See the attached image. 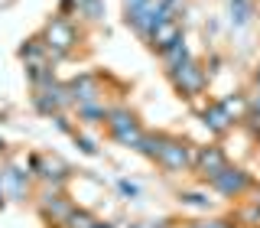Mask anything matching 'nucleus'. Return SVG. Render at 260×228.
Returning <instances> with one entry per match:
<instances>
[{
    "mask_svg": "<svg viewBox=\"0 0 260 228\" xmlns=\"http://www.w3.org/2000/svg\"><path fill=\"white\" fill-rule=\"evenodd\" d=\"M91 228H111V225H91Z\"/></svg>",
    "mask_w": 260,
    "mask_h": 228,
    "instance_id": "6e6552de",
    "label": "nucleus"
},
{
    "mask_svg": "<svg viewBox=\"0 0 260 228\" xmlns=\"http://www.w3.org/2000/svg\"><path fill=\"white\" fill-rule=\"evenodd\" d=\"M120 192H124V195H137V186L134 183H120Z\"/></svg>",
    "mask_w": 260,
    "mask_h": 228,
    "instance_id": "423d86ee",
    "label": "nucleus"
},
{
    "mask_svg": "<svg viewBox=\"0 0 260 228\" xmlns=\"http://www.w3.org/2000/svg\"><path fill=\"white\" fill-rule=\"evenodd\" d=\"M202 228H228V225H221V222H211V225H202Z\"/></svg>",
    "mask_w": 260,
    "mask_h": 228,
    "instance_id": "0eeeda50",
    "label": "nucleus"
},
{
    "mask_svg": "<svg viewBox=\"0 0 260 228\" xmlns=\"http://www.w3.org/2000/svg\"><path fill=\"white\" fill-rule=\"evenodd\" d=\"M205 124H208L211 130H224V127H228V108H224V104H218V108H211V111L205 114Z\"/></svg>",
    "mask_w": 260,
    "mask_h": 228,
    "instance_id": "20e7f679",
    "label": "nucleus"
},
{
    "mask_svg": "<svg viewBox=\"0 0 260 228\" xmlns=\"http://www.w3.org/2000/svg\"><path fill=\"white\" fill-rule=\"evenodd\" d=\"M199 163H202V169H205V173H208L211 179H215V176H218V173L224 169V157H221V153L215 150V147H208V150H202Z\"/></svg>",
    "mask_w": 260,
    "mask_h": 228,
    "instance_id": "7ed1b4c3",
    "label": "nucleus"
},
{
    "mask_svg": "<svg viewBox=\"0 0 260 228\" xmlns=\"http://www.w3.org/2000/svg\"><path fill=\"white\" fill-rule=\"evenodd\" d=\"M244 183H247V176H244L241 169H228V166L215 176V186L221 192H238V189H244Z\"/></svg>",
    "mask_w": 260,
    "mask_h": 228,
    "instance_id": "f03ea898",
    "label": "nucleus"
},
{
    "mask_svg": "<svg viewBox=\"0 0 260 228\" xmlns=\"http://www.w3.org/2000/svg\"><path fill=\"white\" fill-rule=\"evenodd\" d=\"M111 127H114V137L117 140H124V144H140L143 137H140V130H137V124H134V118H127L124 111H114L111 114Z\"/></svg>",
    "mask_w": 260,
    "mask_h": 228,
    "instance_id": "f257e3e1",
    "label": "nucleus"
},
{
    "mask_svg": "<svg viewBox=\"0 0 260 228\" xmlns=\"http://www.w3.org/2000/svg\"><path fill=\"white\" fill-rule=\"evenodd\" d=\"M72 228H91V218L88 215H72Z\"/></svg>",
    "mask_w": 260,
    "mask_h": 228,
    "instance_id": "39448f33",
    "label": "nucleus"
}]
</instances>
